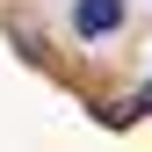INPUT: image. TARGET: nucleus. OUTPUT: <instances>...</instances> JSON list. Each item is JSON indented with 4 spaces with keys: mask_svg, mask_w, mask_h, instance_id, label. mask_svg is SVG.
<instances>
[{
    "mask_svg": "<svg viewBox=\"0 0 152 152\" xmlns=\"http://www.w3.org/2000/svg\"><path fill=\"white\" fill-rule=\"evenodd\" d=\"M72 29H80L87 44L94 36H116L123 29V0H72Z\"/></svg>",
    "mask_w": 152,
    "mask_h": 152,
    "instance_id": "nucleus-1",
    "label": "nucleus"
},
{
    "mask_svg": "<svg viewBox=\"0 0 152 152\" xmlns=\"http://www.w3.org/2000/svg\"><path fill=\"white\" fill-rule=\"evenodd\" d=\"M130 109H152V87H145V94H138V102H130Z\"/></svg>",
    "mask_w": 152,
    "mask_h": 152,
    "instance_id": "nucleus-2",
    "label": "nucleus"
}]
</instances>
